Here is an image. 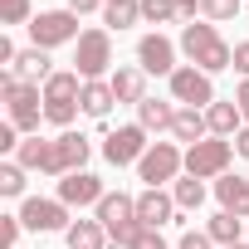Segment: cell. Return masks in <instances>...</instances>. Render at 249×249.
Returning a JSON list of instances; mask_svg holds the SVG:
<instances>
[{
  "label": "cell",
  "mask_w": 249,
  "mask_h": 249,
  "mask_svg": "<svg viewBox=\"0 0 249 249\" xmlns=\"http://www.w3.org/2000/svg\"><path fill=\"white\" fill-rule=\"evenodd\" d=\"M205 122H210V137H230V132H239L244 112H239V103L230 98V103H210V107H205Z\"/></svg>",
  "instance_id": "obj_21"
},
{
  "label": "cell",
  "mask_w": 249,
  "mask_h": 249,
  "mask_svg": "<svg viewBox=\"0 0 249 249\" xmlns=\"http://www.w3.org/2000/svg\"><path fill=\"white\" fill-rule=\"evenodd\" d=\"M239 230H244V220L239 215H230V210H220V215H210V225H205V234L215 239V244H239Z\"/></svg>",
  "instance_id": "obj_25"
},
{
  "label": "cell",
  "mask_w": 249,
  "mask_h": 249,
  "mask_svg": "<svg viewBox=\"0 0 249 249\" xmlns=\"http://www.w3.org/2000/svg\"><path fill=\"white\" fill-rule=\"evenodd\" d=\"M49 64H54V59H49V49L30 44V49H20V59L10 64V73H15L20 83H39V78L49 83V78H54V69H49Z\"/></svg>",
  "instance_id": "obj_15"
},
{
  "label": "cell",
  "mask_w": 249,
  "mask_h": 249,
  "mask_svg": "<svg viewBox=\"0 0 249 249\" xmlns=\"http://www.w3.org/2000/svg\"><path fill=\"white\" fill-rule=\"evenodd\" d=\"M64 239H69V249H107V244H112L98 220H73V225L64 230Z\"/></svg>",
  "instance_id": "obj_20"
},
{
  "label": "cell",
  "mask_w": 249,
  "mask_h": 249,
  "mask_svg": "<svg viewBox=\"0 0 249 249\" xmlns=\"http://www.w3.org/2000/svg\"><path fill=\"white\" fill-rule=\"evenodd\" d=\"M142 20V0H103V25L107 30H127Z\"/></svg>",
  "instance_id": "obj_24"
},
{
  "label": "cell",
  "mask_w": 249,
  "mask_h": 249,
  "mask_svg": "<svg viewBox=\"0 0 249 249\" xmlns=\"http://www.w3.org/2000/svg\"><path fill=\"white\" fill-rule=\"evenodd\" d=\"M107 83H112V98H117V103H132V107L147 103V73H142V69H117Z\"/></svg>",
  "instance_id": "obj_19"
},
{
  "label": "cell",
  "mask_w": 249,
  "mask_h": 249,
  "mask_svg": "<svg viewBox=\"0 0 249 249\" xmlns=\"http://www.w3.org/2000/svg\"><path fill=\"white\" fill-rule=\"evenodd\" d=\"M98 5H103V0H69V10H73V15H88V10H98Z\"/></svg>",
  "instance_id": "obj_38"
},
{
  "label": "cell",
  "mask_w": 249,
  "mask_h": 249,
  "mask_svg": "<svg viewBox=\"0 0 249 249\" xmlns=\"http://www.w3.org/2000/svg\"><path fill=\"white\" fill-rule=\"evenodd\" d=\"M181 166H186V152H176L171 142H152V147H147V157L137 161V176L147 181V191H161L166 181H176V176H181Z\"/></svg>",
  "instance_id": "obj_8"
},
{
  "label": "cell",
  "mask_w": 249,
  "mask_h": 249,
  "mask_svg": "<svg viewBox=\"0 0 249 249\" xmlns=\"http://www.w3.org/2000/svg\"><path fill=\"white\" fill-rule=\"evenodd\" d=\"M44 147H49V142H44L39 132H35V137H25V142H20V166H25V171H39V161H44Z\"/></svg>",
  "instance_id": "obj_29"
},
{
  "label": "cell",
  "mask_w": 249,
  "mask_h": 249,
  "mask_svg": "<svg viewBox=\"0 0 249 249\" xmlns=\"http://www.w3.org/2000/svg\"><path fill=\"white\" fill-rule=\"evenodd\" d=\"M137 122L147 132H171V122H176V107L171 103H161V98H147L142 107H137Z\"/></svg>",
  "instance_id": "obj_23"
},
{
  "label": "cell",
  "mask_w": 249,
  "mask_h": 249,
  "mask_svg": "<svg viewBox=\"0 0 249 249\" xmlns=\"http://www.w3.org/2000/svg\"><path fill=\"white\" fill-rule=\"evenodd\" d=\"M234 69L249 78V44H234Z\"/></svg>",
  "instance_id": "obj_36"
},
{
  "label": "cell",
  "mask_w": 249,
  "mask_h": 249,
  "mask_svg": "<svg viewBox=\"0 0 249 249\" xmlns=\"http://www.w3.org/2000/svg\"><path fill=\"white\" fill-rule=\"evenodd\" d=\"M142 20H152V25L181 20V15H176V0H142Z\"/></svg>",
  "instance_id": "obj_27"
},
{
  "label": "cell",
  "mask_w": 249,
  "mask_h": 249,
  "mask_svg": "<svg viewBox=\"0 0 249 249\" xmlns=\"http://www.w3.org/2000/svg\"><path fill=\"white\" fill-rule=\"evenodd\" d=\"M137 69L142 73H176V44L166 35H142L137 44Z\"/></svg>",
  "instance_id": "obj_13"
},
{
  "label": "cell",
  "mask_w": 249,
  "mask_h": 249,
  "mask_svg": "<svg viewBox=\"0 0 249 249\" xmlns=\"http://www.w3.org/2000/svg\"><path fill=\"white\" fill-rule=\"evenodd\" d=\"M0 103H5V117H10V127H20V132H39V117H44V93H39V83H20L15 73H5L0 78Z\"/></svg>",
  "instance_id": "obj_2"
},
{
  "label": "cell",
  "mask_w": 249,
  "mask_h": 249,
  "mask_svg": "<svg viewBox=\"0 0 249 249\" xmlns=\"http://www.w3.org/2000/svg\"><path fill=\"white\" fill-rule=\"evenodd\" d=\"M234 152H239V157H249V127H239V132H234Z\"/></svg>",
  "instance_id": "obj_39"
},
{
  "label": "cell",
  "mask_w": 249,
  "mask_h": 249,
  "mask_svg": "<svg viewBox=\"0 0 249 249\" xmlns=\"http://www.w3.org/2000/svg\"><path fill=\"white\" fill-rule=\"evenodd\" d=\"M30 39L39 49H54V44H78V15L73 10H39L30 20Z\"/></svg>",
  "instance_id": "obj_9"
},
{
  "label": "cell",
  "mask_w": 249,
  "mask_h": 249,
  "mask_svg": "<svg viewBox=\"0 0 249 249\" xmlns=\"http://www.w3.org/2000/svg\"><path fill=\"white\" fill-rule=\"evenodd\" d=\"M0 196H25V166L20 161L0 166Z\"/></svg>",
  "instance_id": "obj_28"
},
{
  "label": "cell",
  "mask_w": 249,
  "mask_h": 249,
  "mask_svg": "<svg viewBox=\"0 0 249 249\" xmlns=\"http://www.w3.org/2000/svg\"><path fill=\"white\" fill-rule=\"evenodd\" d=\"M93 210H98V225L107 230V239H112L117 249H127L132 234L142 230V220H137V200H132V196H122V191H107Z\"/></svg>",
  "instance_id": "obj_3"
},
{
  "label": "cell",
  "mask_w": 249,
  "mask_h": 249,
  "mask_svg": "<svg viewBox=\"0 0 249 249\" xmlns=\"http://www.w3.org/2000/svg\"><path fill=\"white\" fill-rule=\"evenodd\" d=\"M171 98L181 103V107H210L215 103V83H210V73H200L196 64H186V69H176L171 73Z\"/></svg>",
  "instance_id": "obj_11"
},
{
  "label": "cell",
  "mask_w": 249,
  "mask_h": 249,
  "mask_svg": "<svg viewBox=\"0 0 249 249\" xmlns=\"http://www.w3.org/2000/svg\"><path fill=\"white\" fill-rule=\"evenodd\" d=\"M230 157H234V142H225V137H205V142L186 147V176H196V181L225 176V171H230Z\"/></svg>",
  "instance_id": "obj_7"
},
{
  "label": "cell",
  "mask_w": 249,
  "mask_h": 249,
  "mask_svg": "<svg viewBox=\"0 0 249 249\" xmlns=\"http://www.w3.org/2000/svg\"><path fill=\"white\" fill-rule=\"evenodd\" d=\"M171 137H176V142H186V147L205 142V137H210V122H205V112H200V107H176Z\"/></svg>",
  "instance_id": "obj_18"
},
{
  "label": "cell",
  "mask_w": 249,
  "mask_h": 249,
  "mask_svg": "<svg viewBox=\"0 0 249 249\" xmlns=\"http://www.w3.org/2000/svg\"><path fill=\"white\" fill-rule=\"evenodd\" d=\"M112 103H117V98H112V83H107V78H93V83H83V98H78V107H83L88 117H107V112H112Z\"/></svg>",
  "instance_id": "obj_22"
},
{
  "label": "cell",
  "mask_w": 249,
  "mask_h": 249,
  "mask_svg": "<svg viewBox=\"0 0 249 249\" xmlns=\"http://www.w3.org/2000/svg\"><path fill=\"white\" fill-rule=\"evenodd\" d=\"M78 98H83L78 73H73V69L54 73V78L44 83V122H54V127H69L73 112H83V107H78Z\"/></svg>",
  "instance_id": "obj_4"
},
{
  "label": "cell",
  "mask_w": 249,
  "mask_h": 249,
  "mask_svg": "<svg viewBox=\"0 0 249 249\" xmlns=\"http://www.w3.org/2000/svg\"><path fill=\"white\" fill-rule=\"evenodd\" d=\"M200 15L205 20H234L239 15V0H200Z\"/></svg>",
  "instance_id": "obj_30"
},
{
  "label": "cell",
  "mask_w": 249,
  "mask_h": 249,
  "mask_svg": "<svg viewBox=\"0 0 249 249\" xmlns=\"http://www.w3.org/2000/svg\"><path fill=\"white\" fill-rule=\"evenodd\" d=\"M103 157H107L112 166H132V161H142V157H147V127H142V122L112 127V132L103 137Z\"/></svg>",
  "instance_id": "obj_10"
},
{
  "label": "cell",
  "mask_w": 249,
  "mask_h": 249,
  "mask_svg": "<svg viewBox=\"0 0 249 249\" xmlns=\"http://www.w3.org/2000/svg\"><path fill=\"white\" fill-rule=\"evenodd\" d=\"M234 103H239V112H244V122H249V78L239 83V93H234Z\"/></svg>",
  "instance_id": "obj_37"
},
{
  "label": "cell",
  "mask_w": 249,
  "mask_h": 249,
  "mask_svg": "<svg viewBox=\"0 0 249 249\" xmlns=\"http://www.w3.org/2000/svg\"><path fill=\"white\" fill-rule=\"evenodd\" d=\"M176 249H215V239H210V234H205V230H186V234H181V244H176Z\"/></svg>",
  "instance_id": "obj_34"
},
{
  "label": "cell",
  "mask_w": 249,
  "mask_h": 249,
  "mask_svg": "<svg viewBox=\"0 0 249 249\" xmlns=\"http://www.w3.org/2000/svg\"><path fill=\"white\" fill-rule=\"evenodd\" d=\"M176 15L196 25V15H200V0H176Z\"/></svg>",
  "instance_id": "obj_35"
},
{
  "label": "cell",
  "mask_w": 249,
  "mask_h": 249,
  "mask_svg": "<svg viewBox=\"0 0 249 249\" xmlns=\"http://www.w3.org/2000/svg\"><path fill=\"white\" fill-rule=\"evenodd\" d=\"M107 191H103V181L93 176V171H73V176H64L59 181V200L64 205H98Z\"/></svg>",
  "instance_id": "obj_14"
},
{
  "label": "cell",
  "mask_w": 249,
  "mask_h": 249,
  "mask_svg": "<svg viewBox=\"0 0 249 249\" xmlns=\"http://www.w3.org/2000/svg\"><path fill=\"white\" fill-rule=\"evenodd\" d=\"M181 54L200 69V73H220L234 64V49L225 44V35L215 25H186L181 30Z\"/></svg>",
  "instance_id": "obj_1"
},
{
  "label": "cell",
  "mask_w": 249,
  "mask_h": 249,
  "mask_svg": "<svg viewBox=\"0 0 249 249\" xmlns=\"http://www.w3.org/2000/svg\"><path fill=\"white\" fill-rule=\"evenodd\" d=\"M127 249H166V239H161V230H152V225H142L137 234H132V244Z\"/></svg>",
  "instance_id": "obj_32"
},
{
  "label": "cell",
  "mask_w": 249,
  "mask_h": 249,
  "mask_svg": "<svg viewBox=\"0 0 249 249\" xmlns=\"http://www.w3.org/2000/svg\"><path fill=\"white\" fill-rule=\"evenodd\" d=\"M107 69H112V35H107V30H83L78 44H73V73H78L83 83H93V78H103Z\"/></svg>",
  "instance_id": "obj_5"
},
{
  "label": "cell",
  "mask_w": 249,
  "mask_h": 249,
  "mask_svg": "<svg viewBox=\"0 0 249 249\" xmlns=\"http://www.w3.org/2000/svg\"><path fill=\"white\" fill-rule=\"evenodd\" d=\"M215 196H220V210L249 220V181H244V176H220V181H215Z\"/></svg>",
  "instance_id": "obj_17"
},
{
  "label": "cell",
  "mask_w": 249,
  "mask_h": 249,
  "mask_svg": "<svg viewBox=\"0 0 249 249\" xmlns=\"http://www.w3.org/2000/svg\"><path fill=\"white\" fill-rule=\"evenodd\" d=\"M30 20V0H0V25H25Z\"/></svg>",
  "instance_id": "obj_31"
},
{
  "label": "cell",
  "mask_w": 249,
  "mask_h": 249,
  "mask_svg": "<svg viewBox=\"0 0 249 249\" xmlns=\"http://www.w3.org/2000/svg\"><path fill=\"white\" fill-rule=\"evenodd\" d=\"M15 239H20V215H0V244L15 249Z\"/></svg>",
  "instance_id": "obj_33"
},
{
  "label": "cell",
  "mask_w": 249,
  "mask_h": 249,
  "mask_svg": "<svg viewBox=\"0 0 249 249\" xmlns=\"http://www.w3.org/2000/svg\"><path fill=\"white\" fill-rule=\"evenodd\" d=\"M230 249H249V244H230Z\"/></svg>",
  "instance_id": "obj_40"
},
{
  "label": "cell",
  "mask_w": 249,
  "mask_h": 249,
  "mask_svg": "<svg viewBox=\"0 0 249 249\" xmlns=\"http://www.w3.org/2000/svg\"><path fill=\"white\" fill-rule=\"evenodd\" d=\"M20 225L35 230V234L69 230V205H64V200H39V196H30V200L20 205Z\"/></svg>",
  "instance_id": "obj_12"
},
{
  "label": "cell",
  "mask_w": 249,
  "mask_h": 249,
  "mask_svg": "<svg viewBox=\"0 0 249 249\" xmlns=\"http://www.w3.org/2000/svg\"><path fill=\"white\" fill-rule=\"evenodd\" d=\"M137 220L152 225V230H161L166 220H176V200H171L166 191H142V196H137Z\"/></svg>",
  "instance_id": "obj_16"
},
{
  "label": "cell",
  "mask_w": 249,
  "mask_h": 249,
  "mask_svg": "<svg viewBox=\"0 0 249 249\" xmlns=\"http://www.w3.org/2000/svg\"><path fill=\"white\" fill-rule=\"evenodd\" d=\"M88 152H93V142L83 137V132H64V137H54L49 147H44V161H39V171L44 176H73V171H83V161H88Z\"/></svg>",
  "instance_id": "obj_6"
},
{
  "label": "cell",
  "mask_w": 249,
  "mask_h": 249,
  "mask_svg": "<svg viewBox=\"0 0 249 249\" xmlns=\"http://www.w3.org/2000/svg\"><path fill=\"white\" fill-rule=\"evenodd\" d=\"M171 200H176V210H200V205H205V186H200L196 176L171 181Z\"/></svg>",
  "instance_id": "obj_26"
}]
</instances>
